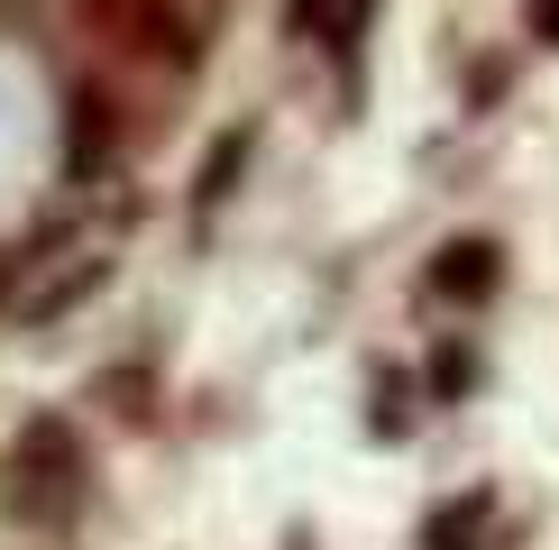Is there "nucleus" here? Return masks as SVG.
I'll return each instance as SVG.
<instances>
[{
	"mask_svg": "<svg viewBox=\"0 0 559 550\" xmlns=\"http://www.w3.org/2000/svg\"><path fill=\"white\" fill-rule=\"evenodd\" d=\"M83 19L110 46L147 56V64H175V74L202 64V10H193V0H83Z\"/></svg>",
	"mask_w": 559,
	"mask_h": 550,
	"instance_id": "f257e3e1",
	"label": "nucleus"
},
{
	"mask_svg": "<svg viewBox=\"0 0 559 550\" xmlns=\"http://www.w3.org/2000/svg\"><path fill=\"white\" fill-rule=\"evenodd\" d=\"M74 477H83V450H74L64 422H28V431H19V450H10V504H19V514L56 523L64 504H74Z\"/></svg>",
	"mask_w": 559,
	"mask_h": 550,
	"instance_id": "f03ea898",
	"label": "nucleus"
},
{
	"mask_svg": "<svg viewBox=\"0 0 559 550\" xmlns=\"http://www.w3.org/2000/svg\"><path fill=\"white\" fill-rule=\"evenodd\" d=\"M431 285L459 294V303H486V294H496V239H450L440 266H431Z\"/></svg>",
	"mask_w": 559,
	"mask_h": 550,
	"instance_id": "7ed1b4c3",
	"label": "nucleus"
}]
</instances>
